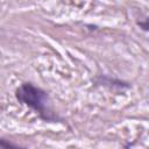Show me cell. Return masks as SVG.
Segmentation results:
<instances>
[{
	"label": "cell",
	"instance_id": "1",
	"mask_svg": "<svg viewBox=\"0 0 149 149\" xmlns=\"http://www.w3.org/2000/svg\"><path fill=\"white\" fill-rule=\"evenodd\" d=\"M15 97L21 104L38 113L42 119L47 121L56 120V115L50 105V97L44 90L30 83H23L16 88Z\"/></svg>",
	"mask_w": 149,
	"mask_h": 149
},
{
	"label": "cell",
	"instance_id": "2",
	"mask_svg": "<svg viewBox=\"0 0 149 149\" xmlns=\"http://www.w3.org/2000/svg\"><path fill=\"white\" fill-rule=\"evenodd\" d=\"M0 149H27V148H23L21 146H17L8 140H5V139H0Z\"/></svg>",
	"mask_w": 149,
	"mask_h": 149
}]
</instances>
